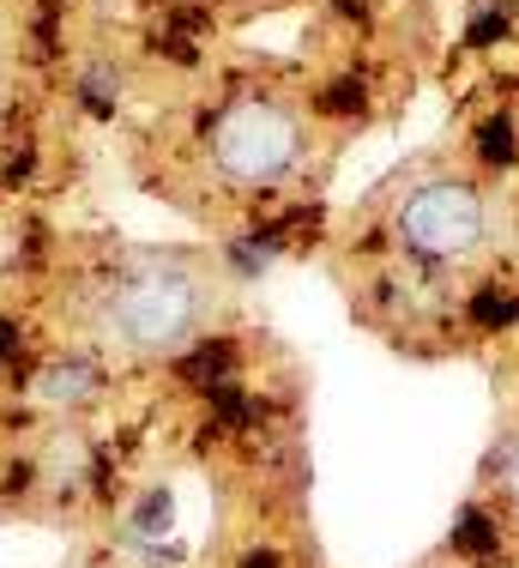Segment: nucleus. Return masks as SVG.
Wrapping results in <instances>:
<instances>
[{
	"instance_id": "obj_1",
	"label": "nucleus",
	"mask_w": 519,
	"mask_h": 568,
	"mask_svg": "<svg viewBox=\"0 0 519 568\" xmlns=\"http://www.w3.org/2000/svg\"><path fill=\"white\" fill-rule=\"evenodd\" d=\"M98 315L128 351H175L206 315V278L194 261H133L103 284Z\"/></svg>"
},
{
	"instance_id": "obj_2",
	"label": "nucleus",
	"mask_w": 519,
	"mask_h": 568,
	"mask_svg": "<svg viewBox=\"0 0 519 568\" xmlns=\"http://www.w3.org/2000/svg\"><path fill=\"white\" fill-rule=\"evenodd\" d=\"M484 194L471 182H429L417 187L399 206V236L405 248L429 254V261H454V254H471L484 242Z\"/></svg>"
},
{
	"instance_id": "obj_3",
	"label": "nucleus",
	"mask_w": 519,
	"mask_h": 568,
	"mask_svg": "<svg viewBox=\"0 0 519 568\" xmlns=\"http://www.w3.org/2000/svg\"><path fill=\"white\" fill-rule=\"evenodd\" d=\"M212 158L230 182H278L296 164V121L278 103H236L217 121Z\"/></svg>"
},
{
	"instance_id": "obj_4",
	"label": "nucleus",
	"mask_w": 519,
	"mask_h": 568,
	"mask_svg": "<svg viewBox=\"0 0 519 568\" xmlns=\"http://www.w3.org/2000/svg\"><path fill=\"white\" fill-rule=\"evenodd\" d=\"M454 550H459V557H477V562H484V557H496V550H501L496 520H489L484 508H466V514L454 520Z\"/></svg>"
},
{
	"instance_id": "obj_5",
	"label": "nucleus",
	"mask_w": 519,
	"mask_h": 568,
	"mask_svg": "<svg viewBox=\"0 0 519 568\" xmlns=\"http://www.w3.org/2000/svg\"><path fill=\"white\" fill-rule=\"evenodd\" d=\"M230 363H236V351H230L224 339H217V345H200L194 357H187V382H200V387H224Z\"/></svg>"
},
{
	"instance_id": "obj_6",
	"label": "nucleus",
	"mask_w": 519,
	"mask_h": 568,
	"mask_svg": "<svg viewBox=\"0 0 519 568\" xmlns=\"http://www.w3.org/2000/svg\"><path fill=\"white\" fill-rule=\"evenodd\" d=\"M98 387V375H91V363H54V375H43V394L49 399H79Z\"/></svg>"
},
{
	"instance_id": "obj_7",
	"label": "nucleus",
	"mask_w": 519,
	"mask_h": 568,
	"mask_svg": "<svg viewBox=\"0 0 519 568\" xmlns=\"http://www.w3.org/2000/svg\"><path fill=\"white\" fill-rule=\"evenodd\" d=\"M477 152H484V164H508V158H513V121H508V115L484 121V133H477Z\"/></svg>"
},
{
	"instance_id": "obj_8",
	"label": "nucleus",
	"mask_w": 519,
	"mask_h": 568,
	"mask_svg": "<svg viewBox=\"0 0 519 568\" xmlns=\"http://www.w3.org/2000/svg\"><path fill=\"white\" fill-rule=\"evenodd\" d=\"M471 315H477V327H519V303L501 296V291H484L471 303Z\"/></svg>"
},
{
	"instance_id": "obj_9",
	"label": "nucleus",
	"mask_w": 519,
	"mask_h": 568,
	"mask_svg": "<svg viewBox=\"0 0 519 568\" xmlns=\"http://www.w3.org/2000/svg\"><path fill=\"white\" fill-rule=\"evenodd\" d=\"M357 103H363V85H357V79H345V85L326 91V110H357Z\"/></svg>"
},
{
	"instance_id": "obj_10",
	"label": "nucleus",
	"mask_w": 519,
	"mask_h": 568,
	"mask_svg": "<svg viewBox=\"0 0 519 568\" xmlns=\"http://www.w3.org/2000/svg\"><path fill=\"white\" fill-rule=\"evenodd\" d=\"M19 327H12V321H0V357H7V363H19Z\"/></svg>"
},
{
	"instance_id": "obj_11",
	"label": "nucleus",
	"mask_w": 519,
	"mask_h": 568,
	"mask_svg": "<svg viewBox=\"0 0 519 568\" xmlns=\"http://www.w3.org/2000/svg\"><path fill=\"white\" fill-rule=\"evenodd\" d=\"M508 490H513V503H519V454H513V466H508Z\"/></svg>"
},
{
	"instance_id": "obj_12",
	"label": "nucleus",
	"mask_w": 519,
	"mask_h": 568,
	"mask_svg": "<svg viewBox=\"0 0 519 568\" xmlns=\"http://www.w3.org/2000/svg\"><path fill=\"white\" fill-rule=\"evenodd\" d=\"M272 562H278V557H248V568H272Z\"/></svg>"
}]
</instances>
